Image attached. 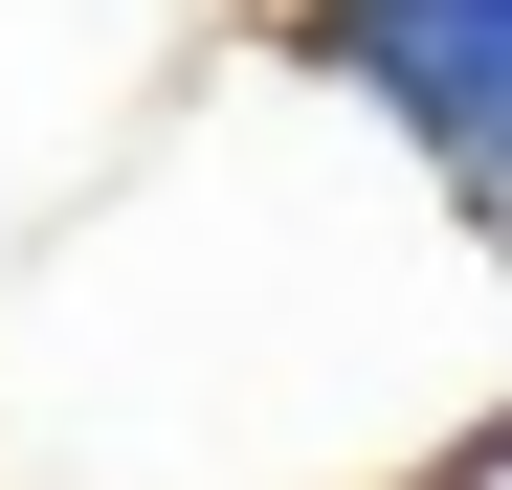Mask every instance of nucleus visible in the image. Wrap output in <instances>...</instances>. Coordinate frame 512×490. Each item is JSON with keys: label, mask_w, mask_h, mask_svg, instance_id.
<instances>
[{"label": "nucleus", "mask_w": 512, "mask_h": 490, "mask_svg": "<svg viewBox=\"0 0 512 490\" xmlns=\"http://www.w3.org/2000/svg\"><path fill=\"white\" fill-rule=\"evenodd\" d=\"M268 45L312 90H357L423 179L468 201V245L512 268V0H268Z\"/></svg>", "instance_id": "1"}, {"label": "nucleus", "mask_w": 512, "mask_h": 490, "mask_svg": "<svg viewBox=\"0 0 512 490\" xmlns=\"http://www.w3.org/2000/svg\"><path fill=\"white\" fill-rule=\"evenodd\" d=\"M490 357H512V268H490ZM468 468H512V379H490V424H468Z\"/></svg>", "instance_id": "2"}]
</instances>
